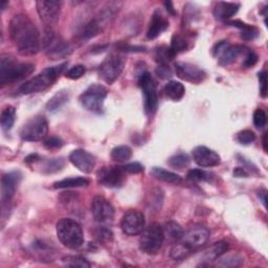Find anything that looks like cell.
<instances>
[{
  "label": "cell",
  "instance_id": "cell-20",
  "mask_svg": "<svg viewBox=\"0 0 268 268\" xmlns=\"http://www.w3.org/2000/svg\"><path fill=\"white\" fill-rule=\"evenodd\" d=\"M168 27H169V21L163 18V16L159 11H155L152 16L150 25H149L148 32H147L148 39L153 40L157 38L158 36H160L163 32H165Z\"/></svg>",
  "mask_w": 268,
  "mask_h": 268
},
{
  "label": "cell",
  "instance_id": "cell-41",
  "mask_svg": "<svg viewBox=\"0 0 268 268\" xmlns=\"http://www.w3.org/2000/svg\"><path fill=\"white\" fill-rule=\"evenodd\" d=\"M254 125L257 129H263L266 125V113L262 109H257L254 113Z\"/></svg>",
  "mask_w": 268,
  "mask_h": 268
},
{
  "label": "cell",
  "instance_id": "cell-12",
  "mask_svg": "<svg viewBox=\"0 0 268 268\" xmlns=\"http://www.w3.org/2000/svg\"><path fill=\"white\" fill-rule=\"evenodd\" d=\"M124 69L123 59L115 54L109 55L100 66V77L103 81L108 84H112Z\"/></svg>",
  "mask_w": 268,
  "mask_h": 268
},
{
  "label": "cell",
  "instance_id": "cell-24",
  "mask_svg": "<svg viewBox=\"0 0 268 268\" xmlns=\"http://www.w3.org/2000/svg\"><path fill=\"white\" fill-rule=\"evenodd\" d=\"M162 231L163 236H165V240L171 243H176L180 241L185 234L183 228L175 221L167 222L165 227L162 228Z\"/></svg>",
  "mask_w": 268,
  "mask_h": 268
},
{
  "label": "cell",
  "instance_id": "cell-13",
  "mask_svg": "<svg viewBox=\"0 0 268 268\" xmlns=\"http://www.w3.org/2000/svg\"><path fill=\"white\" fill-rule=\"evenodd\" d=\"M97 177L99 184L104 187L110 189L121 188L126 182V172L123 167H104L99 170Z\"/></svg>",
  "mask_w": 268,
  "mask_h": 268
},
{
  "label": "cell",
  "instance_id": "cell-11",
  "mask_svg": "<svg viewBox=\"0 0 268 268\" xmlns=\"http://www.w3.org/2000/svg\"><path fill=\"white\" fill-rule=\"evenodd\" d=\"M61 7V2H54V0H39L36 3L39 17L49 28H52L59 21Z\"/></svg>",
  "mask_w": 268,
  "mask_h": 268
},
{
  "label": "cell",
  "instance_id": "cell-1",
  "mask_svg": "<svg viewBox=\"0 0 268 268\" xmlns=\"http://www.w3.org/2000/svg\"><path fill=\"white\" fill-rule=\"evenodd\" d=\"M10 36L21 56H34L40 51L41 38L35 23L24 14L15 15L10 22Z\"/></svg>",
  "mask_w": 268,
  "mask_h": 268
},
{
  "label": "cell",
  "instance_id": "cell-35",
  "mask_svg": "<svg viewBox=\"0 0 268 268\" xmlns=\"http://www.w3.org/2000/svg\"><path fill=\"white\" fill-rule=\"evenodd\" d=\"M162 201H163V194L160 189H153L150 193H149L148 202L151 208H154V210L158 211L161 207Z\"/></svg>",
  "mask_w": 268,
  "mask_h": 268
},
{
  "label": "cell",
  "instance_id": "cell-26",
  "mask_svg": "<svg viewBox=\"0 0 268 268\" xmlns=\"http://www.w3.org/2000/svg\"><path fill=\"white\" fill-rule=\"evenodd\" d=\"M163 92H165L166 96L172 101H180L184 98L186 94V88L181 82L170 81L166 84Z\"/></svg>",
  "mask_w": 268,
  "mask_h": 268
},
{
  "label": "cell",
  "instance_id": "cell-18",
  "mask_svg": "<svg viewBox=\"0 0 268 268\" xmlns=\"http://www.w3.org/2000/svg\"><path fill=\"white\" fill-rule=\"evenodd\" d=\"M175 71L182 80L191 83L198 84L205 79V72L201 68L187 62L175 63Z\"/></svg>",
  "mask_w": 268,
  "mask_h": 268
},
{
  "label": "cell",
  "instance_id": "cell-39",
  "mask_svg": "<svg viewBox=\"0 0 268 268\" xmlns=\"http://www.w3.org/2000/svg\"><path fill=\"white\" fill-rule=\"evenodd\" d=\"M237 140L242 145H249L256 141V134L250 130H243L238 133Z\"/></svg>",
  "mask_w": 268,
  "mask_h": 268
},
{
  "label": "cell",
  "instance_id": "cell-6",
  "mask_svg": "<svg viewBox=\"0 0 268 268\" xmlns=\"http://www.w3.org/2000/svg\"><path fill=\"white\" fill-rule=\"evenodd\" d=\"M165 236H163L162 227L158 223H152L142 233L140 239V248L148 255H156L161 249Z\"/></svg>",
  "mask_w": 268,
  "mask_h": 268
},
{
  "label": "cell",
  "instance_id": "cell-50",
  "mask_svg": "<svg viewBox=\"0 0 268 268\" xmlns=\"http://www.w3.org/2000/svg\"><path fill=\"white\" fill-rule=\"evenodd\" d=\"M39 159H40V157L37 154H31V155H28L25 158V162H27V163H33V162L38 161Z\"/></svg>",
  "mask_w": 268,
  "mask_h": 268
},
{
  "label": "cell",
  "instance_id": "cell-32",
  "mask_svg": "<svg viewBox=\"0 0 268 268\" xmlns=\"http://www.w3.org/2000/svg\"><path fill=\"white\" fill-rule=\"evenodd\" d=\"M229 24L241 28L242 29L241 37L243 39H245V40H252V39H255L256 37H258V35H259V32H258V29L256 27L248 25V24H245V23H243V22H241L239 20L230 21Z\"/></svg>",
  "mask_w": 268,
  "mask_h": 268
},
{
  "label": "cell",
  "instance_id": "cell-36",
  "mask_svg": "<svg viewBox=\"0 0 268 268\" xmlns=\"http://www.w3.org/2000/svg\"><path fill=\"white\" fill-rule=\"evenodd\" d=\"M62 262L69 267H91V263L81 256H66L62 258Z\"/></svg>",
  "mask_w": 268,
  "mask_h": 268
},
{
  "label": "cell",
  "instance_id": "cell-51",
  "mask_svg": "<svg viewBox=\"0 0 268 268\" xmlns=\"http://www.w3.org/2000/svg\"><path fill=\"white\" fill-rule=\"evenodd\" d=\"M165 6H166V8H167V11H168L170 14H172V15H175V14H176V12L174 11L173 4H172L171 2H166V3H165Z\"/></svg>",
  "mask_w": 268,
  "mask_h": 268
},
{
  "label": "cell",
  "instance_id": "cell-34",
  "mask_svg": "<svg viewBox=\"0 0 268 268\" xmlns=\"http://www.w3.org/2000/svg\"><path fill=\"white\" fill-rule=\"evenodd\" d=\"M168 165L173 169L183 170L190 165V157L184 153L176 154L168 160Z\"/></svg>",
  "mask_w": 268,
  "mask_h": 268
},
{
  "label": "cell",
  "instance_id": "cell-7",
  "mask_svg": "<svg viewBox=\"0 0 268 268\" xmlns=\"http://www.w3.org/2000/svg\"><path fill=\"white\" fill-rule=\"evenodd\" d=\"M43 49L47 55L53 60L67 57L71 54L72 49L67 42H65L61 37H59L52 28H47L46 35L43 38Z\"/></svg>",
  "mask_w": 268,
  "mask_h": 268
},
{
  "label": "cell",
  "instance_id": "cell-40",
  "mask_svg": "<svg viewBox=\"0 0 268 268\" xmlns=\"http://www.w3.org/2000/svg\"><path fill=\"white\" fill-rule=\"evenodd\" d=\"M86 72V68L84 65H76L71 67L67 72H66V78L70 80H78L82 78Z\"/></svg>",
  "mask_w": 268,
  "mask_h": 268
},
{
  "label": "cell",
  "instance_id": "cell-30",
  "mask_svg": "<svg viewBox=\"0 0 268 268\" xmlns=\"http://www.w3.org/2000/svg\"><path fill=\"white\" fill-rule=\"evenodd\" d=\"M187 50H188L187 40L180 35L173 36L172 41H171V47L169 48V54H170L171 59H173L178 54L186 52Z\"/></svg>",
  "mask_w": 268,
  "mask_h": 268
},
{
  "label": "cell",
  "instance_id": "cell-10",
  "mask_svg": "<svg viewBox=\"0 0 268 268\" xmlns=\"http://www.w3.org/2000/svg\"><path fill=\"white\" fill-rule=\"evenodd\" d=\"M139 84L145 97V111L148 115H153L157 109L158 98L156 85L151 77L150 72H144L140 77Z\"/></svg>",
  "mask_w": 268,
  "mask_h": 268
},
{
  "label": "cell",
  "instance_id": "cell-52",
  "mask_svg": "<svg viewBox=\"0 0 268 268\" xmlns=\"http://www.w3.org/2000/svg\"><path fill=\"white\" fill-rule=\"evenodd\" d=\"M266 139H267V136H266V134H265V136H264V138H263V147H264V151L265 152H267V147H266Z\"/></svg>",
  "mask_w": 268,
  "mask_h": 268
},
{
  "label": "cell",
  "instance_id": "cell-49",
  "mask_svg": "<svg viewBox=\"0 0 268 268\" xmlns=\"http://www.w3.org/2000/svg\"><path fill=\"white\" fill-rule=\"evenodd\" d=\"M258 196H259L261 202L263 203V205L266 207V201H267V198H266V196H267L266 190H260V191L258 192Z\"/></svg>",
  "mask_w": 268,
  "mask_h": 268
},
{
  "label": "cell",
  "instance_id": "cell-38",
  "mask_svg": "<svg viewBox=\"0 0 268 268\" xmlns=\"http://www.w3.org/2000/svg\"><path fill=\"white\" fill-rule=\"evenodd\" d=\"M188 180L191 182H205L210 180V174L200 169H192L188 172Z\"/></svg>",
  "mask_w": 268,
  "mask_h": 268
},
{
  "label": "cell",
  "instance_id": "cell-42",
  "mask_svg": "<svg viewBox=\"0 0 268 268\" xmlns=\"http://www.w3.org/2000/svg\"><path fill=\"white\" fill-rule=\"evenodd\" d=\"M98 240L101 242H110L113 238V234L110 230L106 228H101L96 232Z\"/></svg>",
  "mask_w": 268,
  "mask_h": 268
},
{
  "label": "cell",
  "instance_id": "cell-27",
  "mask_svg": "<svg viewBox=\"0 0 268 268\" xmlns=\"http://www.w3.org/2000/svg\"><path fill=\"white\" fill-rule=\"evenodd\" d=\"M89 181L84 177H71L65 178L63 181L57 182L54 184L55 189H73V188H82L87 187Z\"/></svg>",
  "mask_w": 268,
  "mask_h": 268
},
{
  "label": "cell",
  "instance_id": "cell-31",
  "mask_svg": "<svg viewBox=\"0 0 268 268\" xmlns=\"http://www.w3.org/2000/svg\"><path fill=\"white\" fill-rule=\"evenodd\" d=\"M101 32H102V23L100 22L99 19H93V20L89 21L86 24V26L84 27L83 32L81 34V37L84 40H88V39H92V38L96 37Z\"/></svg>",
  "mask_w": 268,
  "mask_h": 268
},
{
  "label": "cell",
  "instance_id": "cell-33",
  "mask_svg": "<svg viewBox=\"0 0 268 268\" xmlns=\"http://www.w3.org/2000/svg\"><path fill=\"white\" fill-rule=\"evenodd\" d=\"M132 156V150L128 146L115 147L111 151V158L117 162H126Z\"/></svg>",
  "mask_w": 268,
  "mask_h": 268
},
{
  "label": "cell",
  "instance_id": "cell-8",
  "mask_svg": "<svg viewBox=\"0 0 268 268\" xmlns=\"http://www.w3.org/2000/svg\"><path fill=\"white\" fill-rule=\"evenodd\" d=\"M107 95V89L103 85L94 84L89 86L80 96V102L82 106L88 111L99 113L103 109L104 101H105Z\"/></svg>",
  "mask_w": 268,
  "mask_h": 268
},
{
  "label": "cell",
  "instance_id": "cell-25",
  "mask_svg": "<svg viewBox=\"0 0 268 268\" xmlns=\"http://www.w3.org/2000/svg\"><path fill=\"white\" fill-rule=\"evenodd\" d=\"M151 175L156 178V180L163 182V183H168V184H173V185H178L183 182L182 177L176 174L173 173L171 171L165 170L162 168H158V167H154L151 170Z\"/></svg>",
  "mask_w": 268,
  "mask_h": 268
},
{
  "label": "cell",
  "instance_id": "cell-48",
  "mask_svg": "<svg viewBox=\"0 0 268 268\" xmlns=\"http://www.w3.org/2000/svg\"><path fill=\"white\" fill-rule=\"evenodd\" d=\"M234 175L236 177H247V172L245 171L244 168H237L235 171H234Z\"/></svg>",
  "mask_w": 268,
  "mask_h": 268
},
{
  "label": "cell",
  "instance_id": "cell-28",
  "mask_svg": "<svg viewBox=\"0 0 268 268\" xmlns=\"http://www.w3.org/2000/svg\"><path fill=\"white\" fill-rule=\"evenodd\" d=\"M69 95L65 91H61L57 93L47 104V109L51 112H54L58 109H60L65 103L68 102Z\"/></svg>",
  "mask_w": 268,
  "mask_h": 268
},
{
  "label": "cell",
  "instance_id": "cell-37",
  "mask_svg": "<svg viewBox=\"0 0 268 268\" xmlns=\"http://www.w3.org/2000/svg\"><path fill=\"white\" fill-rule=\"evenodd\" d=\"M64 166V160L62 158L49 159L43 166L44 173H56L60 171Z\"/></svg>",
  "mask_w": 268,
  "mask_h": 268
},
{
  "label": "cell",
  "instance_id": "cell-15",
  "mask_svg": "<svg viewBox=\"0 0 268 268\" xmlns=\"http://www.w3.org/2000/svg\"><path fill=\"white\" fill-rule=\"evenodd\" d=\"M92 212L97 222L108 225L113 221L114 207L103 196H96L92 202Z\"/></svg>",
  "mask_w": 268,
  "mask_h": 268
},
{
  "label": "cell",
  "instance_id": "cell-23",
  "mask_svg": "<svg viewBox=\"0 0 268 268\" xmlns=\"http://www.w3.org/2000/svg\"><path fill=\"white\" fill-rule=\"evenodd\" d=\"M240 9V5L234 3H218L215 7L214 14L217 19L228 20L236 15Z\"/></svg>",
  "mask_w": 268,
  "mask_h": 268
},
{
  "label": "cell",
  "instance_id": "cell-45",
  "mask_svg": "<svg viewBox=\"0 0 268 268\" xmlns=\"http://www.w3.org/2000/svg\"><path fill=\"white\" fill-rule=\"evenodd\" d=\"M258 62V56L256 53L254 52H249L245 59H244V62H243V66L246 68L252 67L254 65H256V63Z\"/></svg>",
  "mask_w": 268,
  "mask_h": 268
},
{
  "label": "cell",
  "instance_id": "cell-47",
  "mask_svg": "<svg viewBox=\"0 0 268 268\" xmlns=\"http://www.w3.org/2000/svg\"><path fill=\"white\" fill-rule=\"evenodd\" d=\"M156 72H157L158 76L161 77L162 79H167V78L171 77V74H172L171 69L166 64H161L160 66H158L156 69Z\"/></svg>",
  "mask_w": 268,
  "mask_h": 268
},
{
  "label": "cell",
  "instance_id": "cell-9",
  "mask_svg": "<svg viewBox=\"0 0 268 268\" xmlns=\"http://www.w3.org/2000/svg\"><path fill=\"white\" fill-rule=\"evenodd\" d=\"M49 123L44 116H35L27 121L20 131V137L26 142H40L47 138Z\"/></svg>",
  "mask_w": 268,
  "mask_h": 268
},
{
  "label": "cell",
  "instance_id": "cell-2",
  "mask_svg": "<svg viewBox=\"0 0 268 268\" xmlns=\"http://www.w3.org/2000/svg\"><path fill=\"white\" fill-rule=\"evenodd\" d=\"M211 233L205 227L195 226L184 234L182 239L171 248L170 256L175 261H182L191 256L193 252L205 246L210 240Z\"/></svg>",
  "mask_w": 268,
  "mask_h": 268
},
{
  "label": "cell",
  "instance_id": "cell-5",
  "mask_svg": "<svg viewBox=\"0 0 268 268\" xmlns=\"http://www.w3.org/2000/svg\"><path fill=\"white\" fill-rule=\"evenodd\" d=\"M58 239L71 249H77L84 243V235L81 226L77 221L64 218L59 220L56 227Z\"/></svg>",
  "mask_w": 268,
  "mask_h": 268
},
{
  "label": "cell",
  "instance_id": "cell-17",
  "mask_svg": "<svg viewBox=\"0 0 268 268\" xmlns=\"http://www.w3.org/2000/svg\"><path fill=\"white\" fill-rule=\"evenodd\" d=\"M21 173L19 171H14L7 173L2 178V199L3 204L9 203L15 196L19 184L21 182Z\"/></svg>",
  "mask_w": 268,
  "mask_h": 268
},
{
  "label": "cell",
  "instance_id": "cell-53",
  "mask_svg": "<svg viewBox=\"0 0 268 268\" xmlns=\"http://www.w3.org/2000/svg\"><path fill=\"white\" fill-rule=\"evenodd\" d=\"M8 5L7 2H2V11H4L6 9V6Z\"/></svg>",
  "mask_w": 268,
  "mask_h": 268
},
{
  "label": "cell",
  "instance_id": "cell-3",
  "mask_svg": "<svg viewBox=\"0 0 268 268\" xmlns=\"http://www.w3.org/2000/svg\"><path fill=\"white\" fill-rule=\"evenodd\" d=\"M35 70V65L28 62H18L12 56L5 55L0 59V84L3 87L18 82Z\"/></svg>",
  "mask_w": 268,
  "mask_h": 268
},
{
  "label": "cell",
  "instance_id": "cell-22",
  "mask_svg": "<svg viewBox=\"0 0 268 268\" xmlns=\"http://www.w3.org/2000/svg\"><path fill=\"white\" fill-rule=\"evenodd\" d=\"M243 53V48L240 46H231V44H228L226 49L223 50L219 55V64L222 66H228L234 63L238 57H239Z\"/></svg>",
  "mask_w": 268,
  "mask_h": 268
},
{
  "label": "cell",
  "instance_id": "cell-29",
  "mask_svg": "<svg viewBox=\"0 0 268 268\" xmlns=\"http://www.w3.org/2000/svg\"><path fill=\"white\" fill-rule=\"evenodd\" d=\"M15 117H16V110L13 106H8L3 110L2 115H0V124L5 131H9L13 128Z\"/></svg>",
  "mask_w": 268,
  "mask_h": 268
},
{
  "label": "cell",
  "instance_id": "cell-16",
  "mask_svg": "<svg viewBox=\"0 0 268 268\" xmlns=\"http://www.w3.org/2000/svg\"><path fill=\"white\" fill-rule=\"evenodd\" d=\"M192 157L201 168H211L220 165L221 157L218 153L204 146H198L192 151Z\"/></svg>",
  "mask_w": 268,
  "mask_h": 268
},
{
  "label": "cell",
  "instance_id": "cell-4",
  "mask_svg": "<svg viewBox=\"0 0 268 268\" xmlns=\"http://www.w3.org/2000/svg\"><path fill=\"white\" fill-rule=\"evenodd\" d=\"M66 66L67 63H63L58 66L44 69L39 74H37L36 77L22 84L19 88V93L21 95H31L47 91L60 77V74L63 72Z\"/></svg>",
  "mask_w": 268,
  "mask_h": 268
},
{
  "label": "cell",
  "instance_id": "cell-44",
  "mask_svg": "<svg viewBox=\"0 0 268 268\" xmlns=\"http://www.w3.org/2000/svg\"><path fill=\"white\" fill-rule=\"evenodd\" d=\"M123 169L126 173L138 174V173L143 172L144 167L141 165L140 162H130V163H127V165L123 166Z\"/></svg>",
  "mask_w": 268,
  "mask_h": 268
},
{
  "label": "cell",
  "instance_id": "cell-14",
  "mask_svg": "<svg viewBox=\"0 0 268 268\" xmlns=\"http://www.w3.org/2000/svg\"><path fill=\"white\" fill-rule=\"evenodd\" d=\"M146 227V220L143 213L137 210L126 212L121 220V229L128 236L141 235Z\"/></svg>",
  "mask_w": 268,
  "mask_h": 268
},
{
  "label": "cell",
  "instance_id": "cell-21",
  "mask_svg": "<svg viewBox=\"0 0 268 268\" xmlns=\"http://www.w3.org/2000/svg\"><path fill=\"white\" fill-rule=\"evenodd\" d=\"M229 248L230 244L227 241H219L206 249L202 254L200 260L202 263L210 264L211 262H214L221 258L229 250Z\"/></svg>",
  "mask_w": 268,
  "mask_h": 268
},
{
  "label": "cell",
  "instance_id": "cell-46",
  "mask_svg": "<svg viewBox=\"0 0 268 268\" xmlns=\"http://www.w3.org/2000/svg\"><path fill=\"white\" fill-rule=\"evenodd\" d=\"M259 81L261 84V96L262 98L267 97V73L265 71L259 72Z\"/></svg>",
  "mask_w": 268,
  "mask_h": 268
},
{
  "label": "cell",
  "instance_id": "cell-19",
  "mask_svg": "<svg viewBox=\"0 0 268 268\" xmlns=\"http://www.w3.org/2000/svg\"><path fill=\"white\" fill-rule=\"evenodd\" d=\"M69 160L79 171L85 174L92 173L97 162L96 157L93 154L85 150H82V149L73 150L69 155Z\"/></svg>",
  "mask_w": 268,
  "mask_h": 268
},
{
  "label": "cell",
  "instance_id": "cell-43",
  "mask_svg": "<svg viewBox=\"0 0 268 268\" xmlns=\"http://www.w3.org/2000/svg\"><path fill=\"white\" fill-rule=\"evenodd\" d=\"M63 145H64L63 141L61 139L57 138V137L49 138L48 140H46V142H44V146H46V148L50 149V150H53V149L61 148Z\"/></svg>",
  "mask_w": 268,
  "mask_h": 268
}]
</instances>
